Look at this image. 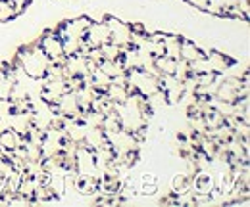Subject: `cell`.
Masks as SVG:
<instances>
[{
	"label": "cell",
	"instance_id": "2",
	"mask_svg": "<svg viewBox=\"0 0 250 207\" xmlns=\"http://www.w3.org/2000/svg\"><path fill=\"white\" fill-rule=\"evenodd\" d=\"M83 40L91 46V48H100L102 44L110 42V27L108 23H102V21H91L89 29L85 33Z\"/></svg>",
	"mask_w": 250,
	"mask_h": 207
},
{
	"label": "cell",
	"instance_id": "4",
	"mask_svg": "<svg viewBox=\"0 0 250 207\" xmlns=\"http://www.w3.org/2000/svg\"><path fill=\"white\" fill-rule=\"evenodd\" d=\"M12 112H14V108H12V102H10L8 98H0V119L8 117Z\"/></svg>",
	"mask_w": 250,
	"mask_h": 207
},
{
	"label": "cell",
	"instance_id": "3",
	"mask_svg": "<svg viewBox=\"0 0 250 207\" xmlns=\"http://www.w3.org/2000/svg\"><path fill=\"white\" fill-rule=\"evenodd\" d=\"M206 56V52L194 44V40L190 38H181V50H179V59H185L187 63H194L198 59H202Z\"/></svg>",
	"mask_w": 250,
	"mask_h": 207
},
{
	"label": "cell",
	"instance_id": "1",
	"mask_svg": "<svg viewBox=\"0 0 250 207\" xmlns=\"http://www.w3.org/2000/svg\"><path fill=\"white\" fill-rule=\"evenodd\" d=\"M16 63L21 67V71L27 77L41 81V79H44L48 67L52 65V59L42 52V48L39 46V42H33V44L20 50V54L16 56Z\"/></svg>",
	"mask_w": 250,
	"mask_h": 207
}]
</instances>
